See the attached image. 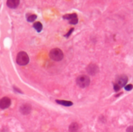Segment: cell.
I'll return each mask as SVG.
<instances>
[{
  "label": "cell",
  "mask_w": 133,
  "mask_h": 132,
  "mask_svg": "<svg viewBox=\"0 0 133 132\" xmlns=\"http://www.w3.org/2000/svg\"><path fill=\"white\" fill-rule=\"evenodd\" d=\"M37 19V16L35 14H32L27 16V21L28 22H33Z\"/></svg>",
  "instance_id": "4fadbf2b"
},
{
  "label": "cell",
  "mask_w": 133,
  "mask_h": 132,
  "mask_svg": "<svg viewBox=\"0 0 133 132\" xmlns=\"http://www.w3.org/2000/svg\"><path fill=\"white\" fill-rule=\"evenodd\" d=\"M87 71L88 72L89 75H95L98 71H99V69H98V67L97 65L95 64H90V65H89L87 68Z\"/></svg>",
  "instance_id": "52a82bcc"
},
{
  "label": "cell",
  "mask_w": 133,
  "mask_h": 132,
  "mask_svg": "<svg viewBox=\"0 0 133 132\" xmlns=\"http://www.w3.org/2000/svg\"><path fill=\"white\" fill-rule=\"evenodd\" d=\"M120 89H121V87H120L118 84H116V83H114V91H115V92L119 91V90H120Z\"/></svg>",
  "instance_id": "9a60e30c"
},
{
  "label": "cell",
  "mask_w": 133,
  "mask_h": 132,
  "mask_svg": "<svg viewBox=\"0 0 133 132\" xmlns=\"http://www.w3.org/2000/svg\"><path fill=\"white\" fill-rule=\"evenodd\" d=\"M73 30H74V28H71V30L68 32L67 34H66V37H69L72 34V31H73Z\"/></svg>",
  "instance_id": "2e32d148"
},
{
  "label": "cell",
  "mask_w": 133,
  "mask_h": 132,
  "mask_svg": "<svg viewBox=\"0 0 133 132\" xmlns=\"http://www.w3.org/2000/svg\"><path fill=\"white\" fill-rule=\"evenodd\" d=\"M13 89H14V90H15V91L18 92H20V93H23V92H22V91L20 90V89H17L16 87H13Z\"/></svg>",
  "instance_id": "ac0fdd59"
},
{
  "label": "cell",
  "mask_w": 133,
  "mask_h": 132,
  "mask_svg": "<svg viewBox=\"0 0 133 132\" xmlns=\"http://www.w3.org/2000/svg\"><path fill=\"white\" fill-rule=\"evenodd\" d=\"M68 131H69V132H77L79 131V124L75 122L72 123L68 127Z\"/></svg>",
  "instance_id": "30bf717a"
},
{
  "label": "cell",
  "mask_w": 133,
  "mask_h": 132,
  "mask_svg": "<svg viewBox=\"0 0 133 132\" xmlns=\"http://www.w3.org/2000/svg\"><path fill=\"white\" fill-rule=\"evenodd\" d=\"M89 83H90V79H89V76L87 75H79L78 78L76 79V84L80 88H86L87 87Z\"/></svg>",
  "instance_id": "3957f363"
},
{
  "label": "cell",
  "mask_w": 133,
  "mask_h": 132,
  "mask_svg": "<svg viewBox=\"0 0 133 132\" xmlns=\"http://www.w3.org/2000/svg\"><path fill=\"white\" fill-rule=\"evenodd\" d=\"M56 103H58V104H61L62 106H72V102L70 101H66V100H56Z\"/></svg>",
  "instance_id": "8fae6325"
},
{
  "label": "cell",
  "mask_w": 133,
  "mask_h": 132,
  "mask_svg": "<svg viewBox=\"0 0 133 132\" xmlns=\"http://www.w3.org/2000/svg\"><path fill=\"white\" fill-rule=\"evenodd\" d=\"M132 88H133V86H132V85H131V84H129V85H126V86H125V90H127V91H130V90H132Z\"/></svg>",
  "instance_id": "5bb4252c"
},
{
  "label": "cell",
  "mask_w": 133,
  "mask_h": 132,
  "mask_svg": "<svg viewBox=\"0 0 133 132\" xmlns=\"http://www.w3.org/2000/svg\"><path fill=\"white\" fill-rule=\"evenodd\" d=\"M128 79L125 75H122L118 77V79L116 80V84H118L120 87L125 86L128 82Z\"/></svg>",
  "instance_id": "5b68a950"
},
{
  "label": "cell",
  "mask_w": 133,
  "mask_h": 132,
  "mask_svg": "<svg viewBox=\"0 0 133 132\" xmlns=\"http://www.w3.org/2000/svg\"><path fill=\"white\" fill-rule=\"evenodd\" d=\"M33 28L36 30L37 32H41L42 30V29H43V26H42V24L40 23V22H36V23H34L33 24Z\"/></svg>",
  "instance_id": "7c38bea8"
},
{
  "label": "cell",
  "mask_w": 133,
  "mask_h": 132,
  "mask_svg": "<svg viewBox=\"0 0 133 132\" xmlns=\"http://www.w3.org/2000/svg\"><path fill=\"white\" fill-rule=\"evenodd\" d=\"M20 111L21 113L23 114V115L29 114L31 112V105H29V104H23L22 106H20Z\"/></svg>",
  "instance_id": "ba28073f"
},
{
  "label": "cell",
  "mask_w": 133,
  "mask_h": 132,
  "mask_svg": "<svg viewBox=\"0 0 133 132\" xmlns=\"http://www.w3.org/2000/svg\"><path fill=\"white\" fill-rule=\"evenodd\" d=\"M29 56L28 54L24 51H20L16 56V63L19 65H27L29 63Z\"/></svg>",
  "instance_id": "6da1fadb"
},
{
  "label": "cell",
  "mask_w": 133,
  "mask_h": 132,
  "mask_svg": "<svg viewBox=\"0 0 133 132\" xmlns=\"http://www.w3.org/2000/svg\"><path fill=\"white\" fill-rule=\"evenodd\" d=\"M127 132H133V126H130L127 128Z\"/></svg>",
  "instance_id": "e0dca14e"
},
{
  "label": "cell",
  "mask_w": 133,
  "mask_h": 132,
  "mask_svg": "<svg viewBox=\"0 0 133 132\" xmlns=\"http://www.w3.org/2000/svg\"><path fill=\"white\" fill-rule=\"evenodd\" d=\"M20 4V0H7V6L10 9H16Z\"/></svg>",
  "instance_id": "9c48e42d"
},
{
  "label": "cell",
  "mask_w": 133,
  "mask_h": 132,
  "mask_svg": "<svg viewBox=\"0 0 133 132\" xmlns=\"http://www.w3.org/2000/svg\"><path fill=\"white\" fill-rule=\"evenodd\" d=\"M11 104V100L8 97H3L0 100V108L2 110L7 109Z\"/></svg>",
  "instance_id": "8992f818"
},
{
  "label": "cell",
  "mask_w": 133,
  "mask_h": 132,
  "mask_svg": "<svg viewBox=\"0 0 133 132\" xmlns=\"http://www.w3.org/2000/svg\"><path fill=\"white\" fill-rule=\"evenodd\" d=\"M63 19L68 20L69 21V23L71 24H76L78 23V18H77V15L76 13L67 14V15L63 16Z\"/></svg>",
  "instance_id": "277c9868"
},
{
  "label": "cell",
  "mask_w": 133,
  "mask_h": 132,
  "mask_svg": "<svg viewBox=\"0 0 133 132\" xmlns=\"http://www.w3.org/2000/svg\"><path fill=\"white\" fill-rule=\"evenodd\" d=\"M49 56L52 60H54L55 61H59L62 60V58L64 57V54H63V52L61 49L54 48L50 51Z\"/></svg>",
  "instance_id": "7a4b0ae2"
}]
</instances>
